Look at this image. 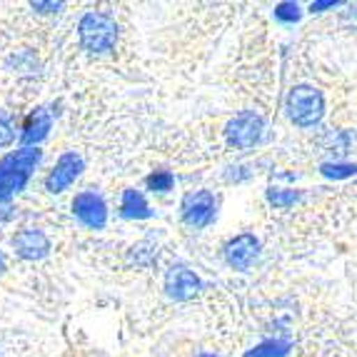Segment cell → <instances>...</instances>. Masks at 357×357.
Wrapping results in <instances>:
<instances>
[{
	"label": "cell",
	"mask_w": 357,
	"mask_h": 357,
	"mask_svg": "<svg viewBox=\"0 0 357 357\" xmlns=\"http://www.w3.org/2000/svg\"><path fill=\"white\" fill-rule=\"evenodd\" d=\"M40 160L43 153L38 148H20L0 160V203L23 190Z\"/></svg>",
	"instance_id": "6da1fadb"
},
{
	"label": "cell",
	"mask_w": 357,
	"mask_h": 357,
	"mask_svg": "<svg viewBox=\"0 0 357 357\" xmlns=\"http://www.w3.org/2000/svg\"><path fill=\"white\" fill-rule=\"evenodd\" d=\"M77 40L88 53H110L118 43V23L110 13H85L77 23Z\"/></svg>",
	"instance_id": "7a4b0ae2"
},
{
	"label": "cell",
	"mask_w": 357,
	"mask_h": 357,
	"mask_svg": "<svg viewBox=\"0 0 357 357\" xmlns=\"http://www.w3.org/2000/svg\"><path fill=\"white\" fill-rule=\"evenodd\" d=\"M322 110H325V100H322L320 90L310 88V85H298L290 90L287 96V115L295 126L310 128L320 123Z\"/></svg>",
	"instance_id": "3957f363"
},
{
	"label": "cell",
	"mask_w": 357,
	"mask_h": 357,
	"mask_svg": "<svg viewBox=\"0 0 357 357\" xmlns=\"http://www.w3.org/2000/svg\"><path fill=\"white\" fill-rule=\"evenodd\" d=\"M262 118L257 113H250V110H245V113L235 115V118L227 123L225 128V135H227V143L232 148H252V145L260 143L262 137Z\"/></svg>",
	"instance_id": "277c9868"
},
{
	"label": "cell",
	"mask_w": 357,
	"mask_h": 357,
	"mask_svg": "<svg viewBox=\"0 0 357 357\" xmlns=\"http://www.w3.org/2000/svg\"><path fill=\"white\" fill-rule=\"evenodd\" d=\"M218 213V200L210 190H197L183 200V220L190 227H208Z\"/></svg>",
	"instance_id": "5b68a950"
},
{
	"label": "cell",
	"mask_w": 357,
	"mask_h": 357,
	"mask_svg": "<svg viewBox=\"0 0 357 357\" xmlns=\"http://www.w3.org/2000/svg\"><path fill=\"white\" fill-rule=\"evenodd\" d=\"M73 215H75L85 227L100 230L107 222V205H105V200L93 190L77 192L75 200H73Z\"/></svg>",
	"instance_id": "8992f818"
},
{
	"label": "cell",
	"mask_w": 357,
	"mask_h": 357,
	"mask_svg": "<svg viewBox=\"0 0 357 357\" xmlns=\"http://www.w3.org/2000/svg\"><path fill=\"white\" fill-rule=\"evenodd\" d=\"M83 167H85V162L77 153H63L58 158V162H55V167L50 170V175L45 178V188H48V192H53L55 195V192L68 190V188L80 178Z\"/></svg>",
	"instance_id": "52a82bcc"
},
{
	"label": "cell",
	"mask_w": 357,
	"mask_h": 357,
	"mask_svg": "<svg viewBox=\"0 0 357 357\" xmlns=\"http://www.w3.org/2000/svg\"><path fill=\"white\" fill-rule=\"evenodd\" d=\"M257 255H260V243L250 232H243V235L232 238L225 245V262L232 270H240V273L250 270L252 262L257 260Z\"/></svg>",
	"instance_id": "ba28073f"
},
{
	"label": "cell",
	"mask_w": 357,
	"mask_h": 357,
	"mask_svg": "<svg viewBox=\"0 0 357 357\" xmlns=\"http://www.w3.org/2000/svg\"><path fill=\"white\" fill-rule=\"evenodd\" d=\"M10 243L15 255L23 257V260H40L50 252L48 235L43 230H36V227H25V230L15 232Z\"/></svg>",
	"instance_id": "9c48e42d"
},
{
	"label": "cell",
	"mask_w": 357,
	"mask_h": 357,
	"mask_svg": "<svg viewBox=\"0 0 357 357\" xmlns=\"http://www.w3.org/2000/svg\"><path fill=\"white\" fill-rule=\"evenodd\" d=\"M165 290L173 300H192L197 292L203 290V282L192 270L173 268L165 275Z\"/></svg>",
	"instance_id": "30bf717a"
},
{
	"label": "cell",
	"mask_w": 357,
	"mask_h": 357,
	"mask_svg": "<svg viewBox=\"0 0 357 357\" xmlns=\"http://www.w3.org/2000/svg\"><path fill=\"white\" fill-rule=\"evenodd\" d=\"M50 126H53V120H50V115H48V110H45V107H38V110H33V113L28 115V120H25L23 132H20V143H23L25 148H33V145H38L40 140H45V137H48Z\"/></svg>",
	"instance_id": "8fae6325"
},
{
	"label": "cell",
	"mask_w": 357,
	"mask_h": 357,
	"mask_svg": "<svg viewBox=\"0 0 357 357\" xmlns=\"http://www.w3.org/2000/svg\"><path fill=\"white\" fill-rule=\"evenodd\" d=\"M120 215L128 220H148V218H153V210L145 203L143 192L126 190L123 192V203H120Z\"/></svg>",
	"instance_id": "7c38bea8"
},
{
	"label": "cell",
	"mask_w": 357,
	"mask_h": 357,
	"mask_svg": "<svg viewBox=\"0 0 357 357\" xmlns=\"http://www.w3.org/2000/svg\"><path fill=\"white\" fill-rule=\"evenodd\" d=\"M287 352H290L287 340H265L257 347L245 352L243 357H287Z\"/></svg>",
	"instance_id": "4fadbf2b"
},
{
	"label": "cell",
	"mask_w": 357,
	"mask_h": 357,
	"mask_svg": "<svg viewBox=\"0 0 357 357\" xmlns=\"http://www.w3.org/2000/svg\"><path fill=\"white\" fill-rule=\"evenodd\" d=\"M145 185H148V190H153V192H167V190H173L175 175L170 173V170H155V173L145 180Z\"/></svg>",
	"instance_id": "5bb4252c"
},
{
	"label": "cell",
	"mask_w": 357,
	"mask_h": 357,
	"mask_svg": "<svg viewBox=\"0 0 357 357\" xmlns=\"http://www.w3.org/2000/svg\"><path fill=\"white\" fill-rule=\"evenodd\" d=\"M268 200L275 208H290L300 200V192L295 190H278V188H270L268 190Z\"/></svg>",
	"instance_id": "9a60e30c"
},
{
	"label": "cell",
	"mask_w": 357,
	"mask_h": 357,
	"mask_svg": "<svg viewBox=\"0 0 357 357\" xmlns=\"http://www.w3.org/2000/svg\"><path fill=\"white\" fill-rule=\"evenodd\" d=\"M355 173H357V165H342V162H325V165H322V175H325V178L340 180V178H350V175H355Z\"/></svg>",
	"instance_id": "2e32d148"
},
{
	"label": "cell",
	"mask_w": 357,
	"mask_h": 357,
	"mask_svg": "<svg viewBox=\"0 0 357 357\" xmlns=\"http://www.w3.org/2000/svg\"><path fill=\"white\" fill-rule=\"evenodd\" d=\"M275 18L282 23H295V20H300V6L298 3H280L275 8Z\"/></svg>",
	"instance_id": "e0dca14e"
},
{
	"label": "cell",
	"mask_w": 357,
	"mask_h": 357,
	"mask_svg": "<svg viewBox=\"0 0 357 357\" xmlns=\"http://www.w3.org/2000/svg\"><path fill=\"white\" fill-rule=\"evenodd\" d=\"M13 137H15V128H13L10 115H8L6 110H0V148L10 145Z\"/></svg>",
	"instance_id": "ac0fdd59"
},
{
	"label": "cell",
	"mask_w": 357,
	"mask_h": 357,
	"mask_svg": "<svg viewBox=\"0 0 357 357\" xmlns=\"http://www.w3.org/2000/svg\"><path fill=\"white\" fill-rule=\"evenodd\" d=\"M30 6L38 13H58L63 8V3H30Z\"/></svg>",
	"instance_id": "d6986e66"
},
{
	"label": "cell",
	"mask_w": 357,
	"mask_h": 357,
	"mask_svg": "<svg viewBox=\"0 0 357 357\" xmlns=\"http://www.w3.org/2000/svg\"><path fill=\"white\" fill-rule=\"evenodd\" d=\"M337 6V0H322V3H312V13L315 10H328V8Z\"/></svg>",
	"instance_id": "ffe728a7"
},
{
	"label": "cell",
	"mask_w": 357,
	"mask_h": 357,
	"mask_svg": "<svg viewBox=\"0 0 357 357\" xmlns=\"http://www.w3.org/2000/svg\"><path fill=\"white\" fill-rule=\"evenodd\" d=\"M197 357H220V355H213V352H200Z\"/></svg>",
	"instance_id": "44dd1931"
}]
</instances>
